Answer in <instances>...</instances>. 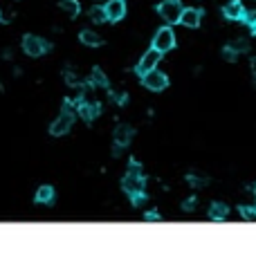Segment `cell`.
Wrapping results in <instances>:
<instances>
[{
  "mask_svg": "<svg viewBox=\"0 0 256 258\" xmlns=\"http://www.w3.org/2000/svg\"><path fill=\"white\" fill-rule=\"evenodd\" d=\"M227 213H230V209H227V205H223V202H213L211 209H209V218H211V220H225Z\"/></svg>",
  "mask_w": 256,
  "mask_h": 258,
  "instance_id": "cell-15",
  "label": "cell"
},
{
  "mask_svg": "<svg viewBox=\"0 0 256 258\" xmlns=\"http://www.w3.org/2000/svg\"><path fill=\"white\" fill-rule=\"evenodd\" d=\"M182 209H184V211H191V209H196V198H189V200H184V205H182Z\"/></svg>",
  "mask_w": 256,
  "mask_h": 258,
  "instance_id": "cell-26",
  "label": "cell"
},
{
  "mask_svg": "<svg viewBox=\"0 0 256 258\" xmlns=\"http://www.w3.org/2000/svg\"><path fill=\"white\" fill-rule=\"evenodd\" d=\"M245 5V11H243V21H247L252 25V23L256 21V0H250V2H243Z\"/></svg>",
  "mask_w": 256,
  "mask_h": 258,
  "instance_id": "cell-18",
  "label": "cell"
},
{
  "mask_svg": "<svg viewBox=\"0 0 256 258\" xmlns=\"http://www.w3.org/2000/svg\"><path fill=\"white\" fill-rule=\"evenodd\" d=\"M230 48L234 50V52H247V50H250V43L245 41V38H238V41H234V43H230Z\"/></svg>",
  "mask_w": 256,
  "mask_h": 258,
  "instance_id": "cell-22",
  "label": "cell"
},
{
  "mask_svg": "<svg viewBox=\"0 0 256 258\" xmlns=\"http://www.w3.org/2000/svg\"><path fill=\"white\" fill-rule=\"evenodd\" d=\"M99 110H102V105H99V103L79 101V105H77V115H79L81 119H85V121H92L97 115H99Z\"/></svg>",
  "mask_w": 256,
  "mask_h": 258,
  "instance_id": "cell-10",
  "label": "cell"
},
{
  "mask_svg": "<svg viewBox=\"0 0 256 258\" xmlns=\"http://www.w3.org/2000/svg\"><path fill=\"white\" fill-rule=\"evenodd\" d=\"M252 32H254V34H256V21H254V23H252Z\"/></svg>",
  "mask_w": 256,
  "mask_h": 258,
  "instance_id": "cell-28",
  "label": "cell"
},
{
  "mask_svg": "<svg viewBox=\"0 0 256 258\" xmlns=\"http://www.w3.org/2000/svg\"><path fill=\"white\" fill-rule=\"evenodd\" d=\"M142 83H144V88L153 90V92H160V90H164L166 85H169V77H166L164 72L153 68L151 72L142 74Z\"/></svg>",
  "mask_w": 256,
  "mask_h": 258,
  "instance_id": "cell-4",
  "label": "cell"
},
{
  "mask_svg": "<svg viewBox=\"0 0 256 258\" xmlns=\"http://www.w3.org/2000/svg\"><path fill=\"white\" fill-rule=\"evenodd\" d=\"M238 211L247 222H256V206H240Z\"/></svg>",
  "mask_w": 256,
  "mask_h": 258,
  "instance_id": "cell-21",
  "label": "cell"
},
{
  "mask_svg": "<svg viewBox=\"0 0 256 258\" xmlns=\"http://www.w3.org/2000/svg\"><path fill=\"white\" fill-rule=\"evenodd\" d=\"M187 182L193 186V189H203V186L209 184L207 178H198V175H187Z\"/></svg>",
  "mask_w": 256,
  "mask_h": 258,
  "instance_id": "cell-20",
  "label": "cell"
},
{
  "mask_svg": "<svg viewBox=\"0 0 256 258\" xmlns=\"http://www.w3.org/2000/svg\"><path fill=\"white\" fill-rule=\"evenodd\" d=\"M254 195H256V189H254Z\"/></svg>",
  "mask_w": 256,
  "mask_h": 258,
  "instance_id": "cell-29",
  "label": "cell"
},
{
  "mask_svg": "<svg viewBox=\"0 0 256 258\" xmlns=\"http://www.w3.org/2000/svg\"><path fill=\"white\" fill-rule=\"evenodd\" d=\"M160 58H162V52H157L155 48H151L149 52L142 56V61L137 63V74L142 77V74L151 72L153 68H157V63H160Z\"/></svg>",
  "mask_w": 256,
  "mask_h": 258,
  "instance_id": "cell-7",
  "label": "cell"
},
{
  "mask_svg": "<svg viewBox=\"0 0 256 258\" xmlns=\"http://www.w3.org/2000/svg\"><path fill=\"white\" fill-rule=\"evenodd\" d=\"M144 175H142V169H139V164L133 162L130 164V169H128V173L124 175L122 180V186L124 191H126L128 195H135V193H144Z\"/></svg>",
  "mask_w": 256,
  "mask_h": 258,
  "instance_id": "cell-1",
  "label": "cell"
},
{
  "mask_svg": "<svg viewBox=\"0 0 256 258\" xmlns=\"http://www.w3.org/2000/svg\"><path fill=\"white\" fill-rule=\"evenodd\" d=\"M61 9H63V14H68L70 18H77L79 16V0H61Z\"/></svg>",
  "mask_w": 256,
  "mask_h": 258,
  "instance_id": "cell-16",
  "label": "cell"
},
{
  "mask_svg": "<svg viewBox=\"0 0 256 258\" xmlns=\"http://www.w3.org/2000/svg\"><path fill=\"white\" fill-rule=\"evenodd\" d=\"M236 56H238V52H234V50H231L230 45H227V48L223 50V58H225V61H230V63H234V61H236Z\"/></svg>",
  "mask_w": 256,
  "mask_h": 258,
  "instance_id": "cell-23",
  "label": "cell"
},
{
  "mask_svg": "<svg viewBox=\"0 0 256 258\" xmlns=\"http://www.w3.org/2000/svg\"><path fill=\"white\" fill-rule=\"evenodd\" d=\"M153 48L157 50V52H171V50L176 48V34H173V29L171 27H162V29H157V34H155L153 38Z\"/></svg>",
  "mask_w": 256,
  "mask_h": 258,
  "instance_id": "cell-3",
  "label": "cell"
},
{
  "mask_svg": "<svg viewBox=\"0 0 256 258\" xmlns=\"http://www.w3.org/2000/svg\"><path fill=\"white\" fill-rule=\"evenodd\" d=\"M130 139H133V128L126 126V124H119V126L115 128V144L124 148L130 144Z\"/></svg>",
  "mask_w": 256,
  "mask_h": 258,
  "instance_id": "cell-12",
  "label": "cell"
},
{
  "mask_svg": "<svg viewBox=\"0 0 256 258\" xmlns=\"http://www.w3.org/2000/svg\"><path fill=\"white\" fill-rule=\"evenodd\" d=\"M65 81H68V85H72V88H77V85L81 83V81H79V77H77L75 72H70V70L65 72Z\"/></svg>",
  "mask_w": 256,
  "mask_h": 258,
  "instance_id": "cell-24",
  "label": "cell"
},
{
  "mask_svg": "<svg viewBox=\"0 0 256 258\" xmlns=\"http://www.w3.org/2000/svg\"><path fill=\"white\" fill-rule=\"evenodd\" d=\"M36 202L38 205H52L54 202V189L52 186H41V189L36 191Z\"/></svg>",
  "mask_w": 256,
  "mask_h": 258,
  "instance_id": "cell-13",
  "label": "cell"
},
{
  "mask_svg": "<svg viewBox=\"0 0 256 258\" xmlns=\"http://www.w3.org/2000/svg\"><path fill=\"white\" fill-rule=\"evenodd\" d=\"M200 21H203V11H200V9H182L180 23L184 27H191V29H196V27L200 25Z\"/></svg>",
  "mask_w": 256,
  "mask_h": 258,
  "instance_id": "cell-11",
  "label": "cell"
},
{
  "mask_svg": "<svg viewBox=\"0 0 256 258\" xmlns=\"http://www.w3.org/2000/svg\"><path fill=\"white\" fill-rule=\"evenodd\" d=\"M79 38H81V43H83V45H88V48H99V45H102V38H99V34L90 32V29H83V32L79 34Z\"/></svg>",
  "mask_w": 256,
  "mask_h": 258,
  "instance_id": "cell-14",
  "label": "cell"
},
{
  "mask_svg": "<svg viewBox=\"0 0 256 258\" xmlns=\"http://www.w3.org/2000/svg\"><path fill=\"white\" fill-rule=\"evenodd\" d=\"M23 50H25L29 56H41V54H45L50 50V43H45L43 38L34 36V34H27V36L23 38Z\"/></svg>",
  "mask_w": 256,
  "mask_h": 258,
  "instance_id": "cell-5",
  "label": "cell"
},
{
  "mask_svg": "<svg viewBox=\"0 0 256 258\" xmlns=\"http://www.w3.org/2000/svg\"><path fill=\"white\" fill-rule=\"evenodd\" d=\"M88 16H90V21H92V23H97V25H102V23H106V21H108V16H106V7H92Z\"/></svg>",
  "mask_w": 256,
  "mask_h": 258,
  "instance_id": "cell-17",
  "label": "cell"
},
{
  "mask_svg": "<svg viewBox=\"0 0 256 258\" xmlns=\"http://www.w3.org/2000/svg\"><path fill=\"white\" fill-rule=\"evenodd\" d=\"M243 11H245V5L240 2V0H231L227 5L223 7V16L227 21H240L243 18Z\"/></svg>",
  "mask_w": 256,
  "mask_h": 258,
  "instance_id": "cell-9",
  "label": "cell"
},
{
  "mask_svg": "<svg viewBox=\"0 0 256 258\" xmlns=\"http://www.w3.org/2000/svg\"><path fill=\"white\" fill-rule=\"evenodd\" d=\"M106 16L108 21L117 23L126 16V0H108L106 2Z\"/></svg>",
  "mask_w": 256,
  "mask_h": 258,
  "instance_id": "cell-8",
  "label": "cell"
},
{
  "mask_svg": "<svg viewBox=\"0 0 256 258\" xmlns=\"http://www.w3.org/2000/svg\"><path fill=\"white\" fill-rule=\"evenodd\" d=\"M72 124H75V110H63V115L50 126V132H52L54 137H61L65 132H70Z\"/></svg>",
  "mask_w": 256,
  "mask_h": 258,
  "instance_id": "cell-6",
  "label": "cell"
},
{
  "mask_svg": "<svg viewBox=\"0 0 256 258\" xmlns=\"http://www.w3.org/2000/svg\"><path fill=\"white\" fill-rule=\"evenodd\" d=\"M146 220H149V222H160L162 218H160L157 211H149V213H146Z\"/></svg>",
  "mask_w": 256,
  "mask_h": 258,
  "instance_id": "cell-25",
  "label": "cell"
},
{
  "mask_svg": "<svg viewBox=\"0 0 256 258\" xmlns=\"http://www.w3.org/2000/svg\"><path fill=\"white\" fill-rule=\"evenodd\" d=\"M92 85H97V88H108V79H106V74H103L99 68H95V70H92Z\"/></svg>",
  "mask_w": 256,
  "mask_h": 258,
  "instance_id": "cell-19",
  "label": "cell"
},
{
  "mask_svg": "<svg viewBox=\"0 0 256 258\" xmlns=\"http://www.w3.org/2000/svg\"><path fill=\"white\" fill-rule=\"evenodd\" d=\"M252 72H254V77H256V58H252Z\"/></svg>",
  "mask_w": 256,
  "mask_h": 258,
  "instance_id": "cell-27",
  "label": "cell"
},
{
  "mask_svg": "<svg viewBox=\"0 0 256 258\" xmlns=\"http://www.w3.org/2000/svg\"><path fill=\"white\" fill-rule=\"evenodd\" d=\"M182 2L180 0H164V2H160L157 5V14H160L162 18H164L169 25H176V23H180V16H182Z\"/></svg>",
  "mask_w": 256,
  "mask_h": 258,
  "instance_id": "cell-2",
  "label": "cell"
}]
</instances>
